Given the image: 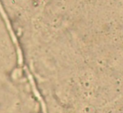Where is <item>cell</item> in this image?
<instances>
[]
</instances>
